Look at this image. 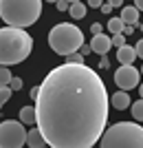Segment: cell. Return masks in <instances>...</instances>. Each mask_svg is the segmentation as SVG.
<instances>
[{"label":"cell","mask_w":143,"mask_h":148,"mask_svg":"<svg viewBox=\"0 0 143 148\" xmlns=\"http://www.w3.org/2000/svg\"><path fill=\"white\" fill-rule=\"evenodd\" d=\"M55 5H57V9H60V11H68V5H70V2H68V0H57Z\"/></svg>","instance_id":"cell-22"},{"label":"cell","mask_w":143,"mask_h":148,"mask_svg":"<svg viewBox=\"0 0 143 148\" xmlns=\"http://www.w3.org/2000/svg\"><path fill=\"white\" fill-rule=\"evenodd\" d=\"M112 7H123V0H108Z\"/></svg>","instance_id":"cell-30"},{"label":"cell","mask_w":143,"mask_h":148,"mask_svg":"<svg viewBox=\"0 0 143 148\" xmlns=\"http://www.w3.org/2000/svg\"><path fill=\"white\" fill-rule=\"evenodd\" d=\"M33 51V38L20 27H2L0 29V64L13 66L24 62Z\"/></svg>","instance_id":"cell-2"},{"label":"cell","mask_w":143,"mask_h":148,"mask_svg":"<svg viewBox=\"0 0 143 148\" xmlns=\"http://www.w3.org/2000/svg\"><path fill=\"white\" fill-rule=\"evenodd\" d=\"M121 33H123V36H132V33H134V27H132V25H125Z\"/></svg>","instance_id":"cell-26"},{"label":"cell","mask_w":143,"mask_h":148,"mask_svg":"<svg viewBox=\"0 0 143 148\" xmlns=\"http://www.w3.org/2000/svg\"><path fill=\"white\" fill-rule=\"evenodd\" d=\"M9 86H11V91H20V88H22V80H20V77H11Z\"/></svg>","instance_id":"cell-21"},{"label":"cell","mask_w":143,"mask_h":148,"mask_svg":"<svg viewBox=\"0 0 143 148\" xmlns=\"http://www.w3.org/2000/svg\"><path fill=\"white\" fill-rule=\"evenodd\" d=\"M68 2H79V0H68Z\"/></svg>","instance_id":"cell-34"},{"label":"cell","mask_w":143,"mask_h":148,"mask_svg":"<svg viewBox=\"0 0 143 148\" xmlns=\"http://www.w3.org/2000/svg\"><path fill=\"white\" fill-rule=\"evenodd\" d=\"M86 9L88 5H84V2H70L68 5V13L73 16V20H81L86 16Z\"/></svg>","instance_id":"cell-14"},{"label":"cell","mask_w":143,"mask_h":148,"mask_svg":"<svg viewBox=\"0 0 143 148\" xmlns=\"http://www.w3.org/2000/svg\"><path fill=\"white\" fill-rule=\"evenodd\" d=\"M26 144V130L20 119L0 122V148H22Z\"/></svg>","instance_id":"cell-6"},{"label":"cell","mask_w":143,"mask_h":148,"mask_svg":"<svg viewBox=\"0 0 143 148\" xmlns=\"http://www.w3.org/2000/svg\"><path fill=\"white\" fill-rule=\"evenodd\" d=\"M141 73H143V66H141Z\"/></svg>","instance_id":"cell-36"},{"label":"cell","mask_w":143,"mask_h":148,"mask_svg":"<svg viewBox=\"0 0 143 148\" xmlns=\"http://www.w3.org/2000/svg\"><path fill=\"white\" fill-rule=\"evenodd\" d=\"M117 60L121 62V64H132V62L137 60V51H134V47H128V44L119 47V49H117Z\"/></svg>","instance_id":"cell-10"},{"label":"cell","mask_w":143,"mask_h":148,"mask_svg":"<svg viewBox=\"0 0 143 148\" xmlns=\"http://www.w3.org/2000/svg\"><path fill=\"white\" fill-rule=\"evenodd\" d=\"M90 31H93L95 36H97V33H101V31H104V27H101V25H99V22H95V25H93V27H90Z\"/></svg>","instance_id":"cell-27"},{"label":"cell","mask_w":143,"mask_h":148,"mask_svg":"<svg viewBox=\"0 0 143 148\" xmlns=\"http://www.w3.org/2000/svg\"><path fill=\"white\" fill-rule=\"evenodd\" d=\"M99 9H101V13H106V16H108V13L112 11V5H110V2H101Z\"/></svg>","instance_id":"cell-24"},{"label":"cell","mask_w":143,"mask_h":148,"mask_svg":"<svg viewBox=\"0 0 143 148\" xmlns=\"http://www.w3.org/2000/svg\"><path fill=\"white\" fill-rule=\"evenodd\" d=\"M119 18L123 20V25H132V27H134L139 22V9H137V7H123Z\"/></svg>","instance_id":"cell-12"},{"label":"cell","mask_w":143,"mask_h":148,"mask_svg":"<svg viewBox=\"0 0 143 148\" xmlns=\"http://www.w3.org/2000/svg\"><path fill=\"white\" fill-rule=\"evenodd\" d=\"M99 69H110V60H108V56H101V62H99Z\"/></svg>","instance_id":"cell-25"},{"label":"cell","mask_w":143,"mask_h":148,"mask_svg":"<svg viewBox=\"0 0 143 148\" xmlns=\"http://www.w3.org/2000/svg\"><path fill=\"white\" fill-rule=\"evenodd\" d=\"M110 40H112V47H117V49L125 44V36H123V33H115Z\"/></svg>","instance_id":"cell-20"},{"label":"cell","mask_w":143,"mask_h":148,"mask_svg":"<svg viewBox=\"0 0 143 148\" xmlns=\"http://www.w3.org/2000/svg\"><path fill=\"white\" fill-rule=\"evenodd\" d=\"M37 91H40V86H35V88H31V97H33V99H35V97H37Z\"/></svg>","instance_id":"cell-32"},{"label":"cell","mask_w":143,"mask_h":148,"mask_svg":"<svg viewBox=\"0 0 143 148\" xmlns=\"http://www.w3.org/2000/svg\"><path fill=\"white\" fill-rule=\"evenodd\" d=\"M134 7H137L139 11H143V0H134Z\"/></svg>","instance_id":"cell-31"},{"label":"cell","mask_w":143,"mask_h":148,"mask_svg":"<svg viewBox=\"0 0 143 148\" xmlns=\"http://www.w3.org/2000/svg\"><path fill=\"white\" fill-rule=\"evenodd\" d=\"M101 148H143V126L137 122H117L104 130Z\"/></svg>","instance_id":"cell-4"},{"label":"cell","mask_w":143,"mask_h":148,"mask_svg":"<svg viewBox=\"0 0 143 148\" xmlns=\"http://www.w3.org/2000/svg\"><path fill=\"white\" fill-rule=\"evenodd\" d=\"M130 111H132V117L137 119V122H143V97L139 99V102H132Z\"/></svg>","instance_id":"cell-15"},{"label":"cell","mask_w":143,"mask_h":148,"mask_svg":"<svg viewBox=\"0 0 143 148\" xmlns=\"http://www.w3.org/2000/svg\"><path fill=\"white\" fill-rule=\"evenodd\" d=\"M46 2H57V0H46Z\"/></svg>","instance_id":"cell-35"},{"label":"cell","mask_w":143,"mask_h":148,"mask_svg":"<svg viewBox=\"0 0 143 148\" xmlns=\"http://www.w3.org/2000/svg\"><path fill=\"white\" fill-rule=\"evenodd\" d=\"M66 62H75V64H84V56L79 51H73L70 56H66Z\"/></svg>","instance_id":"cell-19"},{"label":"cell","mask_w":143,"mask_h":148,"mask_svg":"<svg viewBox=\"0 0 143 148\" xmlns=\"http://www.w3.org/2000/svg\"><path fill=\"white\" fill-rule=\"evenodd\" d=\"M123 20L121 18H110L108 20V31H110V33H121V31H123Z\"/></svg>","instance_id":"cell-16"},{"label":"cell","mask_w":143,"mask_h":148,"mask_svg":"<svg viewBox=\"0 0 143 148\" xmlns=\"http://www.w3.org/2000/svg\"><path fill=\"white\" fill-rule=\"evenodd\" d=\"M139 82H141V71L134 69L132 64H121V66L115 71V84H117L121 91H132V88H137Z\"/></svg>","instance_id":"cell-7"},{"label":"cell","mask_w":143,"mask_h":148,"mask_svg":"<svg viewBox=\"0 0 143 148\" xmlns=\"http://www.w3.org/2000/svg\"><path fill=\"white\" fill-rule=\"evenodd\" d=\"M81 44H84V33H81L79 27L70 25V22H60L49 33V47L57 56L66 58L73 51H79Z\"/></svg>","instance_id":"cell-5"},{"label":"cell","mask_w":143,"mask_h":148,"mask_svg":"<svg viewBox=\"0 0 143 148\" xmlns=\"http://www.w3.org/2000/svg\"><path fill=\"white\" fill-rule=\"evenodd\" d=\"M20 122L24 124V126H35V106L20 108Z\"/></svg>","instance_id":"cell-13"},{"label":"cell","mask_w":143,"mask_h":148,"mask_svg":"<svg viewBox=\"0 0 143 148\" xmlns=\"http://www.w3.org/2000/svg\"><path fill=\"white\" fill-rule=\"evenodd\" d=\"M101 2H104V0H88V7L97 9V7H101Z\"/></svg>","instance_id":"cell-29"},{"label":"cell","mask_w":143,"mask_h":148,"mask_svg":"<svg viewBox=\"0 0 143 148\" xmlns=\"http://www.w3.org/2000/svg\"><path fill=\"white\" fill-rule=\"evenodd\" d=\"M108 102V88L97 71L64 62L40 84L35 126L51 148H93L106 130Z\"/></svg>","instance_id":"cell-1"},{"label":"cell","mask_w":143,"mask_h":148,"mask_svg":"<svg viewBox=\"0 0 143 148\" xmlns=\"http://www.w3.org/2000/svg\"><path fill=\"white\" fill-rule=\"evenodd\" d=\"M11 93H13V91H11V86H9V84H7V86H0V111H2V106L9 102Z\"/></svg>","instance_id":"cell-18"},{"label":"cell","mask_w":143,"mask_h":148,"mask_svg":"<svg viewBox=\"0 0 143 148\" xmlns=\"http://www.w3.org/2000/svg\"><path fill=\"white\" fill-rule=\"evenodd\" d=\"M26 146H31V148H42L46 146V142H44V137L42 133H40V128H31V130H26Z\"/></svg>","instance_id":"cell-11"},{"label":"cell","mask_w":143,"mask_h":148,"mask_svg":"<svg viewBox=\"0 0 143 148\" xmlns=\"http://www.w3.org/2000/svg\"><path fill=\"white\" fill-rule=\"evenodd\" d=\"M141 31H143V25H141Z\"/></svg>","instance_id":"cell-37"},{"label":"cell","mask_w":143,"mask_h":148,"mask_svg":"<svg viewBox=\"0 0 143 148\" xmlns=\"http://www.w3.org/2000/svg\"><path fill=\"white\" fill-rule=\"evenodd\" d=\"M110 104L115 106L117 111H125V108L132 104V99H130V95H128V91H121V88H119L115 95H110Z\"/></svg>","instance_id":"cell-9"},{"label":"cell","mask_w":143,"mask_h":148,"mask_svg":"<svg viewBox=\"0 0 143 148\" xmlns=\"http://www.w3.org/2000/svg\"><path fill=\"white\" fill-rule=\"evenodd\" d=\"M134 51H137V58H141L143 60V38L137 42V47H134Z\"/></svg>","instance_id":"cell-23"},{"label":"cell","mask_w":143,"mask_h":148,"mask_svg":"<svg viewBox=\"0 0 143 148\" xmlns=\"http://www.w3.org/2000/svg\"><path fill=\"white\" fill-rule=\"evenodd\" d=\"M79 53H81V56H88V53H90V44H81V47H79Z\"/></svg>","instance_id":"cell-28"},{"label":"cell","mask_w":143,"mask_h":148,"mask_svg":"<svg viewBox=\"0 0 143 148\" xmlns=\"http://www.w3.org/2000/svg\"><path fill=\"white\" fill-rule=\"evenodd\" d=\"M110 47H112V40L108 36H104V33H97V36H93V40H90V51L97 53V56H108Z\"/></svg>","instance_id":"cell-8"},{"label":"cell","mask_w":143,"mask_h":148,"mask_svg":"<svg viewBox=\"0 0 143 148\" xmlns=\"http://www.w3.org/2000/svg\"><path fill=\"white\" fill-rule=\"evenodd\" d=\"M11 77H13L11 71H9L5 64H0V86H7V84L11 82Z\"/></svg>","instance_id":"cell-17"},{"label":"cell","mask_w":143,"mask_h":148,"mask_svg":"<svg viewBox=\"0 0 143 148\" xmlns=\"http://www.w3.org/2000/svg\"><path fill=\"white\" fill-rule=\"evenodd\" d=\"M42 16V0H0V18L9 27L26 29Z\"/></svg>","instance_id":"cell-3"},{"label":"cell","mask_w":143,"mask_h":148,"mask_svg":"<svg viewBox=\"0 0 143 148\" xmlns=\"http://www.w3.org/2000/svg\"><path fill=\"white\" fill-rule=\"evenodd\" d=\"M137 88H139V93H141V97H143V84H141V82H139V86H137Z\"/></svg>","instance_id":"cell-33"}]
</instances>
